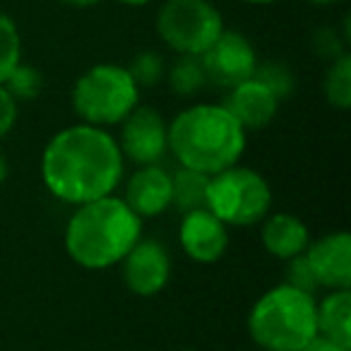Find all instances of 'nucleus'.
I'll use <instances>...</instances> for the list:
<instances>
[{
	"label": "nucleus",
	"mask_w": 351,
	"mask_h": 351,
	"mask_svg": "<svg viewBox=\"0 0 351 351\" xmlns=\"http://www.w3.org/2000/svg\"><path fill=\"white\" fill-rule=\"evenodd\" d=\"M41 178L51 195L75 207L113 195L123 178L121 147L106 128H63L46 142Z\"/></svg>",
	"instance_id": "1"
},
{
	"label": "nucleus",
	"mask_w": 351,
	"mask_h": 351,
	"mask_svg": "<svg viewBox=\"0 0 351 351\" xmlns=\"http://www.w3.org/2000/svg\"><path fill=\"white\" fill-rule=\"evenodd\" d=\"M245 137L248 132L224 104H195L169 123V152L181 166L207 176L239 164Z\"/></svg>",
	"instance_id": "2"
},
{
	"label": "nucleus",
	"mask_w": 351,
	"mask_h": 351,
	"mask_svg": "<svg viewBox=\"0 0 351 351\" xmlns=\"http://www.w3.org/2000/svg\"><path fill=\"white\" fill-rule=\"evenodd\" d=\"M140 239L142 219L116 195L77 205L65 226V250L84 269L121 265Z\"/></svg>",
	"instance_id": "3"
},
{
	"label": "nucleus",
	"mask_w": 351,
	"mask_h": 351,
	"mask_svg": "<svg viewBox=\"0 0 351 351\" xmlns=\"http://www.w3.org/2000/svg\"><path fill=\"white\" fill-rule=\"evenodd\" d=\"M248 335L265 351H301L317 337V301L289 284L272 287L248 313Z\"/></svg>",
	"instance_id": "4"
},
{
	"label": "nucleus",
	"mask_w": 351,
	"mask_h": 351,
	"mask_svg": "<svg viewBox=\"0 0 351 351\" xmlns=\"http://www.w3.org/2000/svg\"><path fill=\"white\" fill-rule=\"evenodd\" d=\"M140 104V87L128 68L116 63H99L84 70L73 87V111L87 125L111 128Z\"/></svg>",
	"instance_id": "5"
},
{
	"label": "nucleus",
	"mask_w": 351,
	"mask_h": 351,
	"mask_svg": "<svg viewBox=\"0 0 351 351\" xmlns=\"http://www.w3.org/2000/svg\"><path fill=\"white\" fill-rule=\"evenodd\" d=\"M205 207L226 226H255L272 210V188L255 169L234 164L210 176Z\"/></svg>",
	"instance_id": "6"
},
{
	"label": "nucleus",
	"mask_w": 351,
	"mask_h": 351,
	"mask_svg": "<svg viewBox=\"0 0 351 351\" xmlns=\"http://www.w3.org/2000/svg\"><path fill=\"white\" fill-rule=\"evenodd\" d=\"M156 32L178 56H202L224 32V20L210 0H166L156 12Z\"/></svg>",
	"instance_id": "7"
},
{
	"label": "nucleus",
	"mask_w": 351,
	"mask_h": 351,
	"mask_svg": "<svg viewBox=\"0 0 351 351\" xmlns=\"http://www.w3.org/2000/svg\"><path fill=\"white\" fill-rule=\"evenodd\" d=\"M121 147L123 159L135 161L137 166L159 164L169 152V125L156 108L137 104L121 123Z\"/></svg>",
	"instance_id": "8"
},
{
	"label": "nucleus",
	"mask_w": 351,
	"mask_h": 351,
	"mask_svg": "<svg viewBox=\"0 0 351 351\" xmlns=\"http://www.w3.org/2000/svg\"><path fill=\"white\" fill-rule=\"evenodd\" d=\"M207 84L231 89L253 77L258 56L248 39L241 32L224 29L217 41L200 56Z\"/></svg>",
	"instance_id": "9"
},
{
	"label": "nucleus",
	"mask_w": 351,
	"mask_h": 351,
	"mask_svg": "<svg viewBox=\"0 0 351 351\" xmlns=\"http://www.w3.org/2000/svg\"><path fill=\"white\" fill-rule=\"evenodd\" d=\"M123 282L135 296L149 298L164 291L171 279V255L164 243L154 239H140L130 253L121 260Z\"/></svg>",
	"instance_id": "10"
},
{
	"label": "nucleus",
	"mask_w": 351,
	"mask_h": 351,
	"mask_svg": "<svg viewBox=\"0 0 351 351\" xmlns=\"http://www.w3.org/2000/svg\"><path fill=\"white\" fill-rule=\"evenodd\" d=\"M178 241L181 248L193 263L197 265H215L224 258L229 248V226L217 219L207 207L193 210L183 215L178 226Z\"/></svg>",
	"instance_id": "11"
},
{
	"label": "nucleus",
	"mask_w": 351,
	"mask_h": 351,
	"mask_svg": "<svg viewBox=\"0 0 351 351\" xmlns=\"http://www.w3.org/2000/svg\"><path fill=\"white\" fill-rule=\"evenodd\" d=\"M306 260L320 289H351V234L332 231L311 241Z\"/></svg>",
	"instance_id": "12"
},
{
	"label": "nucleus",
	"mask_w": 351,
	"mask_h": 351,
	"mask_svg": "<svg viewBox=\"0 0 351 351\" xmlns=\"http://www.w3.org/2000/svg\"><path fill=\"white\" fill-rule=\"evenodd\" d=\"M123 202L140 219L164 215L171 207V173L159 164L140 166L125 183Z\"/></svg>",
	"instance_id": "13"
},
{
	"label": "nucleus",
	"mask_w": 351,
	"mask_h": 351,
	"mask_svg": "<svg viewBox=\"0 0 351 351\" xmlns=\"http://www.w3.org/2000/svg\"><path fill=\"white\" fill-rule=\"evenodd\" d=\"M224 106L243 125V130L248 132L263 130V128H267L274 121V116L279 111V99L265 84H260L255 77H250L229 89Z\"/></svg>",
	"instance_id": "14"
},
{
	"label": "nucleus",
	"mask_w": 351,
	"mask_h": 351,
	"mask_svg": "<svg viewBox=\"0 0 351 351\" xmlns=\"http://www.w3.org/2000/svg\"><path fill=\"white\" fill-rule=\"evenodd\" d=\"M260 239L272 258L291 260L306 253L308 243H311V231L291 212H269L263 219Z\"/></svg>",
	"instance_id": "15"
},
{
	"label": "nucleus",
	"mask_w": 351,
	"mask_h": 351,
	"mask_svg": "<svg viewBox=\"0 0 351 351\" xmlns=\"http://www.w3.org/2000/svg\"><path fill=\"white\" fill-rule=\"evenodd\" d=\"M317 335L351 349V289H332L317 303Z\"/></svg>",
	"instance_id": "16"
},
{
	"label": "nucleus",
	"mask_w": 351,
	"mask_h": 351,
	"mask_svg": "<svg viewBox=\"0 0 351 351\" xmlns=\"http://www.w3.org/2000/svg\"><path fill=\"white\" fill-rule=\"evenodd\" d=\"M207 186L210 176L181 166L171 176V207H176L181 215L202 210L207 205Z\"/></svg>",
	"instance_id": "17"
},
{
	"label": "nucleus",
	"mask_w": 351,
	"mask_h": 351,
	"mask_svg": "<svg viewBox=\"0 0 351 351\" xmlns=\"http://www.w3.org/2000/svg\"><path fill=\"white\" fill-rule=\"evenodd\" d=\"M166 82L176 97H195L207 84L205 70H202L200 56H178L166 68Z\"/></svg>",
	"instance_id": "18"
},
{
	"label": "nucleus",
	"mask_w": 351,
	"mask_h": 351,
	"mask_svg": "<svg viewBox=\"0 0 351 351\" xmlns=\"http://www.w3.org/2000/svg\"><path fill=\"white\" fill-rule=\"evenodd\" d=\"M322 94L332 108L346 111L351 108V53H341L339 58L330 60L327 73L322 77Z\"/></svg>",
	"instance_id": "19"
},
{
	"label": "nucleus",
	"mask_w": 351,
	"mask_h": 351,
	"mask_svg": "<svg viewBox=\"0 0 351 351\" xmlns=\"http://www.w3.org/2000/svg\"><path fill=\"white\" fill-rule=\"evenodd\" d=\"M22 63V36L15 20L0 12V84H5L10 73Z\"/></svg>",
	"instance_id": "20"
},
{
	"label": "nucleus",
	"mask_w": 351,
	"mask_h": 351,
	"mask_svg": "<svg viewBox=\"0 0 351 351\" xmlns=\"http://www.w3.org/2000/svg\"><path fill=\"white\" fill-rule=\"evenodd\" d=\"M3 87L12 94V99H15L17 104L20 101H34V99L41 94V89H44V75H41L34 65L20 63L10 73V77L5 80Z\"/></svg>",
	"instance_id": "21"
},
{
	"label": "nucleus",
	"mask_w": 351,
	"mask_h": 351,
	"mask_svg": "<svg viewBox=\"0 0 351 351\" xmlns=\"http://www.w3.org/2000/svg\"><path fill=\"white\" fill-rule=\"evenodd\" d=\"M253 77L258 80L260 84H265V87H267L269 92H272L274 97L279 99V101H282V99H287L289 94L293 92V87H296L293 73L284 63H279V60L258 63V65H255Z\"/></svg>",
	"instance_id": "22"
},
{
	"label": "nucleus",
	"mask_w": 351,
	"mask_h": 351,
	"mask_svg": "<svg viewBox=\"0 0 351 351\" xmlns=\"http://www.w3.org/2000/svg\"><path fill=\"white\" fill-rule=\"evenodd\" d=\"M128 73L137 87H156L166 77V63L156 51H142L130 60Z\"/></svg>",
	"instance_id": "23"
},
{
	"label": "nucleus",
	"mask_w": 351,
	"mask_h": 351,
	"mask_svg": "<svg viewBox=\"0 0 351 351\" xmlns=\"http://www.w3.org/2000/svg\"><path fill=\"white\" fill-rule=\"evenodd\" d=\"M284 284H289V287H293V289H301V291H306V293H313V296H315V291L320 289L315 277H313L311 267H308V260L303 253L287 260V282Z\"/></svg>",
	"instance_id": "24"
},
{
	"label": "nucleus",
	"mask_w": 351,
	"mask_h": 351,
	"mask_svg": "<svg viewBox=\"0 0 351 351\" xmlns=\"http://www.w3.org/2000/svg\"><path fill=\"white\" fill-rule=\"evenodd\" d=\"M313 49L320 58L325 60H335L341 53H346V41L337 34L335 27H322L313 34Z\"/></svg>",
	"instance_id": "25"
},
{
	"label": "nucleus",
	"mask_w": 351,
	"mask_h": 351,
	"mask_svg": "<svg viewBox=\"0 0 351 351\" xmlns=\"http://www.w3.org/2000/svg\"><path fill=\"white\" fill-rule=\"evenodd\" d=\"M17 123V101L12 94L0 84V140L15 128Z\"/></svg>",
	"instance_id": "26"
},
{
	"label": "nucleus",
	"mask_w": 351,
	"mask_h": 351,
	"mask_svg": "<svg viewBox=\"0 0 351 351\" xmlns=\"http://www.w3.org/2000/svg\"><path fill=\"white\" fill-rule=\"evenodd\" d=\"M301 351H351V349H346V346H339V344H335V341H330V339H325V337L317 335L315 339L308 341V344L303 346Z\"/></svg>",
	"instance_id": "27"
},
{
	"label": "nucleus",
	"mask_w": 351,
	"mask_h": 351,
	"mask_svg": "<svg viewBox=\"0 0 351 351\" xmlns=\"http://www.w3.org/2000/svg\"><path fill=\"white\" fill-rule=\"evenodd\" d=\"M60 3L70 8H94V5H99V3H104V0H60Z\"/></svg>",
	"instance_id": "28"
},
{
	"label": "nucleus",
	"mask_w": 351,
	"mask_h": 351,
	"mask_svg": "<svg viewBox=\"0 0 351 351\" xmlns=\"http://www.w3.org/2000/svg\"><path fill=\"white\" fill-rule=\"evenodd\" d=\"M5 178H8V159L0 154V186L5 183Z\"/></svg>",
	"instance_id": "29"
},
{
	"label": "nucleus",
	"mask_w": 351,
	"mask_h": 351,
	"mask_svg": "<svg viewBox=\"0 0 351 351\" xmlns=\"http://www.w3.org/2000/svg\"><path fill=\"white\" fill-rule=\"evenodd\" d=\"M118 3L128 8H142V5H147V3H152V0H118Z\"/></svg>",
	"instance_id": "30"
},
{
	"label": "nucleus",
	"mask_w": 351,
	"mask_h": 351,
	"mask_svg": "<svg viewBox=\"0 0 351 351\" xmlns=\"http://www.w3.org/2000/svg\"><path fill=\"white\" fill-rule=\"evenodd\" d=\"M241 3H248V5H272L277 0H241Z\"/></svg>",
	"instance_id": "31"
},
{
	"label": "nucleus",
	"mask_w": 351,
	"mask_h": 351,
	"mask_svg": "<svg viewBox=\"0 0 351 351\" xmlns=\"http://www.w3.org/2000/svg\"><path fill=\"white\" fill-rule=\"evenodd\" d=\"M306 3H311V5H320V8H325V5H332V3H337V0H306Z\"/></svg>",
	"instance_id": "32"
}]
</instances>
